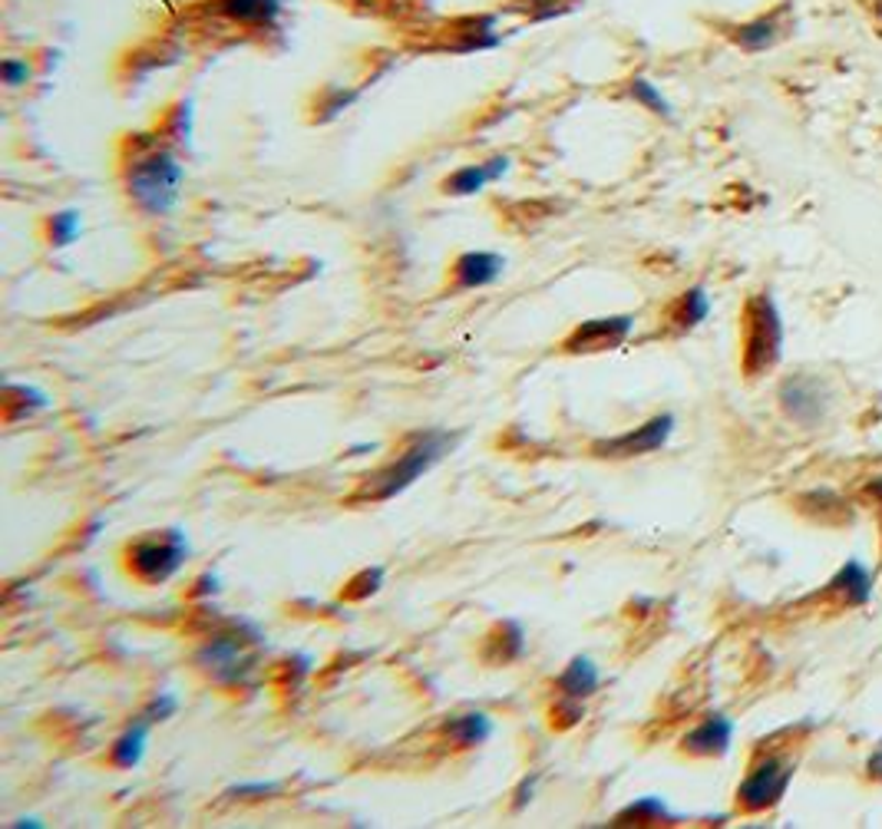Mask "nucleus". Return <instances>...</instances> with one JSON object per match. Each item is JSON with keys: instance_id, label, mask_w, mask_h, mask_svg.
I'll use <instances>...</instances> for the list:
<instances>
[{"instance_id": "obj_4", "label": "nucleus", "mask_w": 882, "mask_h": 829, "mask_svg": "<svg viewBox=\"0 0 882 829\" xmlns=\"http://www.w3.org/2000/svg\"><path fill=\"white\" fill-rule=\"evenodd\" d=\"M258 651H261V634L251 624L238 621V624L211 634L195 651V664L215 684H221V687H241V684H248V677L258 667Z\"/></svg>"}, {"instance_id": "obj_12", "label": "nucleus", "mask_w": 882, "mask_h": 829, "mask_svg": "<svg viewBox=\"0 0 882 829\" xmlns=\"http://www.w3.org/2000/svg\"><path fill=\"white\" fill-rule=\"evenodd\" d=\"M790 30H793V7H790V0H783L773 10L760 13V17H753L747 23H737L730 30V40L743 53H763V50L776 46Z\"/></svg>"}, {"instance_id": "obj_9", "label": "nucleus", "mask_w": 882, "mask_h": 829, "mask_svg": "<svg viewBox=\"0 0 882 829\" xmlns=\"http://www.w3.org/2000/svg\"><path fill=\"white\" fill-rule=\"evenodd\" d=\"M780 406L793 423L819 426L829 416V406H832L829 383L823 377H813V373H793L780 386Z\"/></svg>"}, {"instance_id": "obj_31", "label": "nucleus", "mask_w": 882, "mask_h": 829, "mask_svg": "<svg viewBox=\"0 0 882 829\" xmlns=\"http://www.w3.org/2000/svg\"><path fill=\"white\" fill-rule=\"evenodd\" d=\"M0 79H3L10 89L23 86V83L30 79V63H26V59H17V56H7V59L0 63Z\"/></svg>"}, {"instance_id": "obj_20", "label": "nucleus", "mask_w": 882, "mask_h": 829, "mask_svg": "<svg viewBox=\"0 0 882 829\" xmlns=\"http://www.w3.org/2000/svg\"><path fill=\"white\" fill-rule=\"evenodd\" d=\"M496 723L486 710H466V713H456L446 720L443 733L453 746H479L492 737Z\"/></svg>"}, {"instance_id": "obj_34", "label": "nucleus", "mask_w": 882, "mask_h": 829, "mask_svg": "<svg viewBox=\"0 0 882 829\" xmlns=\"http://www.w3.org/2000/svg\"><path fill=\"white\" fill-rule=\"evenodd\" d=\"M865 770H869V779H882V746L869 756Z\"/></svg>"}, {"instance_id": "obj_2", "label": "nucleus", "mask_w": 882, "mask_h": 829, "mask_svg": "<svg viewBox=\"0 0 882 829\" xmlns=\"http://www.w3.org/2000/svg\"><path fill=\"white\" fill-rule=\"evenodd\" d=\"M453 443H456V436L453 433H443V429L420 433L393 462H386L383 469H377L373 476H367V482L353 492V499L357 502H386V499L400 495L423 472H429L453 449Z\"/></svg>"}, {"instance_id": "obj_11", "label": "nucleus", "mask_w": 882, "mask_h": 829, "mask_svg": "<svg viewBox=\"0 0 882 829\" xmlns=\"http://www.w3.org/2000/svg\"><path fill=\"white\" fill-rule=\"evenodd\" d=\"M674 433V416L671 413H657L651 416L647 423L621 433V436H611V439H601L591 446L595 456H608V459H628V456H644V452H654L661 449Z\"/></svg>"}, {"instance_id": "obj_5", "label": "nucleus", "mask_w": 882, "mask_h": 829, "mask_svg": "<svg viewBox=\"0 0 882 829\" xmlns=\"http://www.w3.org/2000/svg\"><path fill=\"white\" fill-rule=\"evenodd\" d=\"M743 357L740 367L747 377H760L780 363L783 353V320L770 294H753L743 304Z\"/></svg>"}, {"instance_id": "obj_21", "label": "nucleus", "mask_w": 882, "mask_h": 829, "mask_svg": "<svg viewBox=\"0 0 882 829\" xmlns=\"http://www.w3.org/2000/svg\"><path fill=\"white\" fill-rule=\"evenodd\" d=\"M340 7L360 13V17H373V20H413L420 13H426L429 0H337Z\"/></svg>"}, {"instance_id": "obj_30", "label": "nucleus", "mask_w": 882, "mask_h": 829, "mask_svg": "<svg viewBox=\"0 0 882 829\" xmlns=\"http://www.w3.org/2000/svg\"><path fill=\"white\" fill-rule=\"evenodd\" d=\"M581 713H585L581 700L558 697V703L552 707V727H558V730H568V727H575V723L581 720Z\"/></svg>"}, {"instance_id": "obj_29", "label": "nucleus", "mask_w": 882, "mask_h": 829, "mask_svg": "<svg viewBox=\"0 0 882 829\" xmlns=\"http://www.w3.org/2000/svg\"><path fill=\"white\" fill-rule=\"evenodd\" d=\"M188 132H192V106L188 102H178L172 112H168V122H165V139L168 142H188Z\"/></svg>"}, {"instance_id": "obj_14", "label": "nucleus", "mask_w": 882, "mask_h": 829, "mask_svg": "<svg viewBox=\"0 0 882 829\" xmlns=\"http://www.w3.org/2000/svg\"><path fill=\"white\" fill-rule=\"evenodd\" d=\"M733 740V720L727 713H707L694 730L684 733L680 750L690 756H723Z\"/></svg>"}, {"instance_id": "obj_28", "label": "nucleus", "mask_w": 882, "mask_h": 829, "mask_svg": "<svg viewBox=\"0 0 882 829\" xmlns=\"http://www.w3.org/2000/svg\"><path fill=\"white\" fill-rule=\"evenodd\" d=\"M380 581H383V568L373 565V568H363L357 578H350L347 588H344L340 595H344L347 601H363L367 595H373V591L380 588Z\"/></svg>"}, {"instance_id": "obj_1", "label": "nucleus", "mask_w": 882, "mask_h": 829, "mask_svg": "<svg viewBox=\"0 0 882 829\" xmlns=\"http://www.w3.org/2000/svg\"><path fill=\"white\" fill-rule=\"evenodd\" d=\"M122 182L129 201L142 215H168L185 185V165L178 162L172 142L159 132H135L126 142Z\"/></svg>"}, {"instance_id": "obj_22", "label": "nucleus", "mask_w": 882, "mask_h": 829, "mask_svg": "<svg viewBox=\"0 0 882 829\" xmlns=\"http://www.w3.org/2000/svg\"><path fill=\"white\" fill-rule=\"evenodd\" d=\"M43 406H46V396L40 390L23 386V383H7V390H3V419L7 423H13L20 416H30V413L43 410Z\"/></svg>"}, {"instance_id": "obj_35", "label": "nucleus", "mask_w": 882, "mask_h": 829, "mask_svg": "<svg viewBox=\"0 0 882 829\" xmlns=\"http://www.w3.org/2000/svg\"><path fill=\"white\" fill-rule=\"evenodd\" d=\"M869 495H872L875 505H879V532H882V479H872V482H869Z\"/></svg>"}, {"instance_id": "obj_27", "label": "nucleus", "mask_w": 882, "mask_h": 829, "mask_svg": "<svg viewBox=\"0 0 882 829\" xmlns=\"http://www.w3.org/2000/svg\"><path fill=\"white\" fill-rule=\"evenodd\" d=\"M489 644H496L499 647V654H496V661H515L519 654H522V647H525V637H522V628L519 624H512V621H505V624H499V631H496V637H489Z\"/></svg>"}, {"instance_id": "obj_24", "label": "nucleus", "mask_w": 882, "mask_h": 829, "mask_svg": "<svg viewBox=\"0 0 882 829\" xmlns=\"http://www.w3.org/2000/svg\"><path fill=\"white\" fill-rule=\"evenodd\" d=\"M628 96H631L634 102H641L644 109H651L654 116H671V102H667L664 92H661L651 79H644V76H634V79L628 83Z\"/></svg>"}, {"instance_id": "obj_10", "label": "nucleus", "mask_w": 882, "mask_h": 829, "mask_svg": "<svg viewBox=\"0 0 882 829\" xmlns=\"http://www.w3.org/2000/svg\"><path fill=\"white\" fill-rule=\"evenodd\" d=\"M634 330V317L631 314H611V317H588L581 320L565 340L562 350L565 353H601V350H614L621 347Z\"/></svg>"}, {"instance_id": "obj_18", "label": "nucleus", "mask_w": 882, "mask_h": 829, "mask_svg": "<svg viewBox=\"0 0 882 829\" xmlns=\"http://www.w3.org/2000/svg\"><path fill=\"white\" fill-rule=\"evenodd\" d=\"M707 314H710V294L704 287H687L684 294H677L671 301V307L664 314V324L671 330L684 334V330H694L700 320H707Z\"/></svg>"}, {"instance_id": "obj_6", "label": "nucleus", "mask_w": 882, "mask_h": 829, "mask_svg": "<svg viewBox=\"0 0 882 829\" xmlns=\"http://www.w3.org/2000/svg\"><path fill=\"white\" fill-rule=\"evenodd\" d=\"M416 30H420L416 50H426V53H479V50H492L502 40L499 20L492 13H466V17H453L439 23H423Z\"/></svg>"}, {"instance_id": "obj_23", "label": "nucleus", "mask_w": 882, "mask_h": 829, "mask_svg": "<svg viewBox=\"0 0 882 829\" xmlns=\"http://www.w3.org/2000/svg\"><path fill=\"white\" fill-rule=\"evenodd\" d=\"M661 819H671L664 799H661V796H641V799L628 803V806L614 816V826H628V822L651 826V822H661Z\"/></svg>"}, {"instance_id": "obj_17", "label": "nucleus", "mask_w": 882, "mask_h": 829, "mask_svg": "<svg viewBox=\"0 0 882 829\" xmlns=\"http://www.w3.org/2000/svg\"><path fill=\"white\" fill-rule=\"evenodd\" d=\"M598 684H601V670H598V664L588 654L571 657L568 667L555 680L558 697H571V700H588L598 690Z\"/></svg>"}, {"instance_id": "obj_26", "label": "nucleus", "mask_w": 882, "mask_h": 829, "mask_svg": "<svg viewBox=\"0 0 882 829\" xmlns=\"http://www.w3.org/2000/svg\"><path fill=\"white\" fill-rule=\"evenodd\" d=\"M357 89H347V86H327L324 92H320V99H317V119L324 122V119H334V116H340L350 102H357Z\"/></svg>"}, {"instance_id": "obj_19", "label": "nucleus", "mask_w": 882, "mask_h": 829, "mask_svg": "<svg viewBox=\"0 0 882 829\" xmlns=\"http://www.w3.org/2000/svg\"><path fill=\"white\" fill-rule=\"evenodd\" d=\"M149 730H152V720H149L145 713H139V717L116 737V743H112V750H109V760H112L119 770H132V766H139L142 756H145Z\"/></svg>"}, {"instance_id": "obj_15", "label": "nucleus", "mask_w": 882, "mask_h": 829, "mask_svg": "<svg viewBox=\"0 0 882 829\" xmlns=\"http://www.w3.org/2000/svg\"><path fill=\"white\" fill-rule=\"evenodd\" d=\"M505 172H509V155H492L489 162H469V165L456 168L449 178H443V192L446 195H476L489 182L502 178Z\"/></svg>"}, {"instance_id": "obj_33", "label": "nucleus", "mask_w": 882, "mask_h": 829, "mask_svg": "<svg viewBox=\"0 0 882 829\" xmlns=\"http://www.w3.org/2000/svg\"><path fill=\"white\" fill-rule=\"evenodd\" d=\"M535 783H538V776H532V779H522V786H519V793H515V809H522L525 803H532V793H535Z\"/></svg>"}, {"instance_id": "obj_13", "label": "nucleus", "mask_w": 882, "mask_h": 829, "mask_svg": "<svg viewBox=\"0 0 882 829\" xmlns=\"http://www.w3.org/2000/svg\"><path fill=\"white\" fill-rule=\"evenodd\" d=\"M505 271V258L496 251H462L453 261V287L456 291H476V287H489L502 277Z\"/></svg>"}, {"instance_id": "obj_7", "label": "nucleus", "mask_w": 882, "mask_h": 829, "mask_svg": "<svg viewBox=\"0 0 882 829\" xmlns=\"http://www.w3.org/2000/svg\"><path fill=\"white\" fill-rule=\"evenodd\" d=\"M188 558V542L178 528L159 532V535H142L126 548V568L145 585H162L168 581Z\"/></svg>"}, {"instance_id": "obj_3", "label": "nucleus", "mask_w": 882, "mask_h": 829, "mask_svg": "<svg viewBox=\"0 0 882 829\" xmlns=\"http://www.w3.org/2000/svg\"><path fill=\"white\" fill-rule=\"evenodd\" d=\"M287 0H195L182 10V30H208V33H271L284 13Z\"/></svg>"}, {"instance_id": "obj_25", "label": "nucleus", "mask_w": 882, "mask_h": 829, "mask_svg": "<svg viewBox=\"0 0 882 829\" xmlns=\"http://www.w3.org/2000/svg\"><path fill=\"white\" fill-rule=\"evenodd\" d=\"M79 228H83V218H79V211H73V208L50 215V221H46L50 244H56V248H63V244H73V241H76V234H79Z\"/></svg>"}, {"instance_id": "obj_8", "label": "nucleus", "mask_w": 882, "mask_h": 829, "mask_svg": "<svg viewBox=\"0 0 882 829\" xmlns=\"http://www.w3.org/2000/svg\"><path fill=\"white\" fill-rule=\"evenodd\" d=\"M793 779V760L783 753H756L747 776L737 786V806L743 812H763L776 806Z\"/></svg>"}, {"instance_id": "obj_16", "label": "nucleus", "mask_w": 882, "mask_h": 829, "mask_svg": "<svg viewBox=\"0 0 882 829\" xmlns=\"http://www.w3.org/2000/svg\"><path fill=\"white\" fill-rule=\"evenodd\" d=\"M829 595L842 604V608H859L869 601L872 595V575L862 561L849 558L829 581Z\"/></svg>"}, {"instance_id": "obj_32", "label": "nucleus", "mask_w": 882, "mask_h": 829, "mask_svg": "<svg viewBox=\"0 0 882 829\" xmlns=\"http://www.w3.org/2000/svg\"><path fill=\"white\" fill-rule=\"evenodd\" d=\"M175 707H178V697L175 694H155L145 707H142V713L152 720V723H159V720H165V717H172L175 713Z\"/></svg>"}]
</instances>
